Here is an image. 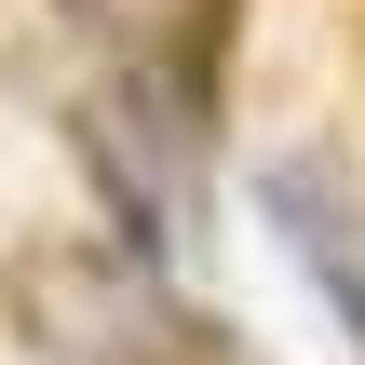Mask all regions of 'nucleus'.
<instances>
[{
    "label": "nucleus",
    "instance_id": "1",
    "mask_svg": "<svg viewBox=\"0 0 365 365\" xmlns=\"http://www.w3.org/2000/svg\"><path fill=\"white\" fill-rule=\"evenodd\" d=\"M257 203H271V230H284V257L312 271V298L352 325V352H365V190L325 163V149H284L271 176H257Z\"/></svg>",
    "mask_w": 365,
    "mask_h": 365
},
{
    "label": "nucleus",
    "instance_id": "2",
    "mask_svg": "<svg viewBox=\"0 0 365 365\" xmlns=\"http://www.w3.org/2000/svg\"><path fill=\"white\" fill-rule=\"evenodd\" d=\"M95 365H244V352H230L203 312H163V298H149L135 325H108V339H95Z\"/></svg>",
    "mask_w": 365,
    "mask_h": 365
}]
</instances>
